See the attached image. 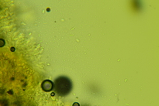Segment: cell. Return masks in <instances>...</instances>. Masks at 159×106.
Listing matches in <instances>:
<instances>
[{
    "label": "cell",
    "mask_w": 159,
    "mask_h": 106,
    "mask_svg": "<svg viewBox=\"0 0 159 106\" xmlns=\"http://www.w3.org/2000/svg\"><path fill=\"white\" fill-rule=\"evenodd\" d=\"M41 87L44 92H51L54 89V83L50 80H45L43 82Z\"/></svg>",
    "instance_id": "7a4b0ae2"
},
{
    "label": "cell",
    "mask_w": 159,
    "mask_h": 106,
    "mask_svg": "<svg viewBox=\"0 0 159 106\" xmlns=\"http://www.w3.org/2000/svg\"><path fill=\"white\" fill-rule=\"evenodd\" d=\"M72 88V84L68 78L60 76L54 82V90L57 94L61 96H65L70 93Z\"/></svg>",
    "instance_id": "6da1fadb"
}]
</instances>
